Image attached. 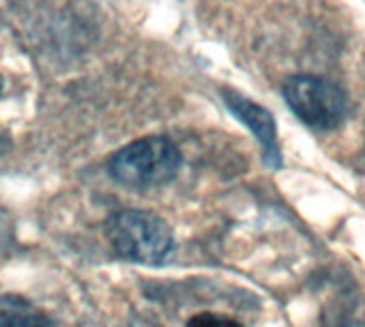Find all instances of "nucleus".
<instances>
[{"label":"nucleus","instance_id":"nucleus-1","mask_svg":"<svg viewBox=\"0 0 365 327\" xmlns=\"http://www.w3.org/2000/svg\"><path fill=\"white\" fill-rule=\"evenodd\" d=\"M108 238L123 258L158 266L174 250V236L163 218L148 211H119L108 220Z\"/></svg>","mask_w":365,"mask_h":327},{"label":"nucleus","instance_id":"nucleus-2","mask_svg":"<svg viewBox=\"0 0 365 327\" xmlns=\"http://www.w3.org/2000/svg\"><path fill=\"white\" fill-rule=\"evenodd\" d=\"M180 170V151L167 138L137 140L112 158L110 174L125 188L165 186Z\"/></svg>","mask_w":365,"mask_h":327},{"label":"nucleus","instance_id":"nucleus-3","mask_svg":"<svg viewBox=\"0 0 365 327\" xmlns=\"http://www.w3.org/2000/svg\"><path fill=\"white\" fill-rule=\"evenodd\" d=\"M283 96L306 126L331 131L345 119V94L319 76H292L283 85Z\"/></svg>","mask_w":365,"mask_h":327},{"label":"nucleus","instance_id":"nucleus-4","mask_svg":"<svg viewBox=\"0 0 365 327\" xmlns=\"http://www.w3.org/2000/svg\"><path fill=\"white\" fill-rule=\"evenodd\" d=\"M222 96L226 101L228 110H231L233 115L260 140L262 149H265L267 163L272 167H279L281 154H279V144H277V121H274L272 112L254 104V101L240 96L237 92H233V89H224Z\"/></svg>","mask_w":365,"mask_h":327},{"label":"nucleus","instance_id":"nucleus-5","mask_svg":"<svg viewBox=\"0 0 365 327\" xmlns=\"http://www.w3.org/2000/svg\"><path fill=\"white\" fill-rule=\"evenodd\" d=\"M0 327H55L46 313L32 307L28 300L3 296L0 298Z\"/></svg>","mask_w":365,"mask_h":327},{"label":"nucleus","instance_id":"nucleus-6","mask_svg":"<svg viewBox=\"0 0 365 327\" xmlns=\"http://www.w3.org/2000/svg\"><path fill=\"white\" fill-rule=\"evenodd\" d=\"M187 327H242L240 323L226 318V316H217V313H199L187 323Z\"/></svg>","mask_w":365,"mask_h":327},{"label":"nucleus","instance_id":"nucleus-7","mask_svg":"<svg viewBox=\"0 0 365 327\" xmlns=\"http://www.w3.org/2000/svg\"><path fill=\"white\" fill-rule=\"evenodd\" d=\"M336 327H365V323H361V321H342Z\"/></svg>","mask_w":365,"mask_h":327}]
</instances>
